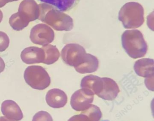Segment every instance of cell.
Listing matches in <instances>:
<instances>
[{
    "mask_svg": "<svg viewBox=\"0 0 154 121\" xmlns=\"http://www.w3.org/2000/svg\"><path fill=\"white\" fill-rule=\"evenodd\" d=\"M38 19L57 31H71L74 27L73 21L69 15L46 3L38 5Z\"/></svg>",
    "mask_w": 154,
    "mask_h": 121,
    "instance_id": "1",
    "label": "cell"
},
{
    "mask_svg": "<svg viewBox=\"0 0 154 121\" xmlns=\"http://www.w3.org/2000/svg\"><path fill=\"white\" fill-rule=\"evenodd\" d=\"M121 40L122 47L132 58L143 57L147 52V44L140 30H125L122 36Z\"/></svg>",
    "mask_w": 154,
    "mask_h": 121,
    "instance_id": "2",
    "label": "cell"
},
{
    "mask_svg": "<svg viewBox=\"0 0 154 121\" xmlns=\"http://www.w3.org/2000/svg\"><path fill=\"white\" fill-rule=\"evenodd\" d=\"M119 19L126 29H136L144 23V11L138 2H129L124 4L120 10Z\"/></svg>",
    "mask_w": 154,
    "mask_h": 121,
    "instance_id": "3",
    "label": "cell"
},
{
    "mask_svg": "<svg viewBox=\"0 0 154 121\" xmlns=\"http://www.w3.org/2000/svg\"><path fill=\"white\" fill-rule=\"evenodd\" d=\"M26 83L32 88L43 90L47 88L51 84V78L46 70L43 67L29 66L24 72Z\"/></svg>",
    "mask_w": 154,
    "mask_h": 121,
    "instance_id": "4",
    "label": "cell"
},
{
    "mask_svg": "<svg viewBox=\"0 0 154 121\" xmlns=\"http://www.w3.org/2000/svg\"><path fill=\"white\" fill-rule=\"evenodd\" d=\"M89 54L82 46L77 44L66 45L61 51V57L65 64L74 68L85 62Z\"/></svg>",
    "mask_w": 154,
    "mask_h": 121,
    "instance_id": "5",
    "label": "cell"
},
{
    "mask_svg": "<svg viewBox=\"0 0 154 121\" xmlns=\"http://www.w3.org/2000/svg\"><path fill=\"white\" fill-rule=\"evenodd\" d=\"M54 37L53 30L47 25L43 23L36 25L30 31V39L32 43L43 46L52 43Z\"/></svg>",
    "mask_w": 154,
    "mask_h": 121,
    "instance_id": "6",
    "label": "cell"
},
{
    "mask_svg": "<svg viewBox=\"0 0 154 121\" xmlns=\"http://www.w3.org/2000/svg\"><path fill=\"white\" fill-rule=\"evenodd\" d=\"M18 13L26 22L34 21L39 17V6L35 0H23L20 4Z\"/></svg>",
    "mask_w": 154,
    "mask_h": 121,
    "instance_id": "7",
    "label": "cell"
},
{
    "mask_svg": "<svg viewBox=\"0 0 154 121\" xmlns=\"http://www.w3.org/2000/svg\"><path fill=\"white\" fill-rule=\"evenodd\" d=\"M94 95L86 93L82 89L75 91L71 99V105L74 110L83 111L90 107L94 101Z\"/></svg>",
    "mask_w": 154,
    "mask_h": 121,
    "instance_id": "8",
    "label": "cell"
},
{
    "mask_svg": "<svg viewBox=\"0 0 154 121\" xmlns=\"http://www.w3.org/2000/svg\"><path fill=\"white\" fill-rule=\"evenodd\" d=\"M103 85L102 78L94 75L86 76L82 79V89L90 95H98L101 92Z\"/></svg>",
    "mask_w": 154,
    "mask_h": 121,
    "instance_id": "9",
    "label": "cell"
},
{
    "mask_svg": "<svg viewBox=\"0 0 154 121\" xmlns=\"http://www.w3.org/2000/svg\"><path fill=\"white\" fill-rule=\"evenodd\" d=\"M20 57L22 61L28 65L43 63L45 52L42 48L38 47H29L21 52Z\"/></svg>",
    "mask_w": 154,
    "mask_h": 121,
    "instance_id": "10",
    "label": "cell"
},
{
    "mask_svg": "<svg viewBox=\"0 0 154 121\" xmlns=\"http://www.w3.org/2000/svg\"><path fill=\"white\" fill-rule=\"evenodd\" d=\"M103 85L101 92L97 95L99 97L105 100L112 101L117 97L120 90L118 84L109 78H102Z\"/></svg>",
    "mask_w": 154,
    "mask_h": 121,
    "instance_id": "11",
    "label": "cell"
},
{
    "mask_svg": "<svg viewBox=\"0 0 154 121\" xmlns=\"http://www.w3.org/2000/svg\"><path fill=\"white\" fill-rule=\"evenodd\" d=\"M46 100L48 104L54 108L63 107L67 102V96L63 90L58 88L50 89L47 93Z\"/></svg>",
    "mask_w": 154,
    "mask_h": 121,
    "instance_id": "12",
    "label": "cell"
},
{
    "mask_svg": "<svg viewBox=\"0 0 154 121\" xmlns=\"http://www.w3.org/2000/svg\"><path fill=\"white\" fill-rule=\"evenodd\" d=\"M1 110L5 117L10 120L19 121L23 118L21 109L17 103L13 100L4 101L2 104Z\"/></svg>",
    "mask_w": 154,
    "mask_h": 121,
    "instance_id": "13",
    "label": "cell"
},
{
    "mask_svg": "<svg viewBox=\"0 0 154 121\" xmlns=\"http://www.w3.org/2000/svg\"><path fill=\"white\" fill-rule=\"evenodd\" d=\"M154 60L143 58L136 61L134 69L136 74L142 77L149 78L154 77Z\"/></svg>",
    "mask_w": 154,
    "mask_h": 121,
    "instance_id": "14",
    "label": "cell"
},
{
    "mask_svg": "<svg viewBox=\"0 0 154 121\" xmlns=\"http://www.w3.org/2000/svg\"><path fill=\"white\" fill-rule=\"evenodd\" d=\"M99 66V61L96 57L89 54L85 62L75 68L76 71L80 74L92 73L97 71Z\"/></svg>",
    "mask_w": 154,
    "mask_h": 121,
    "instance_id": "15",
    "label": "cell"
},
{
    "mask_svg": "<svg viewBox=\"0 0 154 121\" xmlns=\"http://www.w3.org/2000/svg\"><path fill=\"white\" fill-rule=\"evenodd\" d=\"M40 2L52 5L63 12L69 11L75 8L80 0H39Z\"/></svg>",
    "mask_w": 154,
    "mask_h": 121,
    "instance_id": "16",
    "label": "cell"
},
{
    "mask_svg": "<svg viewBox=\"0 0 154 121\" xmlns=\"http://www.w3.org/2000/svg\"><path fill=\"white\" fill-rule=\"evenodd\" d=\"M45 52V58L44 64L52 65L55 63L60 57V52L56 46L48 45L42 48Z\"/></svg>",
    "mask_w": 154,
    "mask_h": 121,
    "instance_id": "17",
    "label": "cell"
},
{
    "mask_svg": "<svg viewBox=\"0 0 154 121\" xmlns=\"http://www.w3.org/2000/svg\"><path fill=\"white\" fill-rule=\"evenodd\" d=\"M9 24L14 30L20 31L26 27L29 22H26L21 18L17 12L11 15L10 18Z\"/></svg>",
    "mask_w": 154,
    "mask_h": 121,
    "instance_id": "18",
    "label": "cell"
},
{
    "mask_svg": "<svg viewBox=\"0 0 154 121\" xmlns=\"http://www.w3.org/2000/svg\"><path fill=\"white\" fill-rule=\"evenodd\" d=\"M86 115L89 121H100L102 114L100 108L95 105H91L86 110L82 111Z\"/></svg>",
    "mask_w": 154,
    "mask_h": 121,
    "instance_id": "19",
    "label": "cell"
},
{
    "mask_svg": "<svg viewBox=\"0 0 154 121\" xmlns=\"http://www.w3.org/2000/svg\"><path fill=\"white\" fill-rule=\"evenodd\" d=\"M32 121H53V119L49 113L46 111H41L34 115Z\"/></svg>",
    "mask_w": 154,
    "mask_h": 121,
    "instance_id": "20",
    "label": "cell"
},
{
    "mask_svg": "<svg viewBox=\"0 0 154 121\" xmlns=\"http://www.w3.org/2000/svg\"><path fill=\"white\" fill-rule=\"evenodd\" d=\"M10 39L6 33L0 31V52L5 51L8 47Z\"/></svg>",
    "mask_w": 154,
    "mask_h": 121,
    "instance_id": "21",
    "label": "cell"
},
{
    "mask_svg": "<svg viewBox=\"0 0 154 121\" xmlns=\"http://www.w3.org/2000/svg\"><path fill=\"white\" fill-rule=\"evenodd\" d=\"M68 121H89L85 115L81 113L80 114L75 115L71 117Z\"/></svg>",
    "mask_w": 154,
    "mask_h": 121,
    "instance_id": "22",
    "label": "cell"
},
{
    "mask_svg": "<svg viewBox=\"0 0 154 121\" xmlns=\"http://www.w3.org/2000/svg\"><path fill=\"white\" fill-rule=\"evenodd\" d=\"M5 68V63L3 59L0 57V73L3 72Z\"/></svg>",
    "mask_w": 154,
    "mask_h": 121,
    "instance_id": "23",
    "label": "cell"
},
{
    "mask_svg": "<svg viewBox=\"0 0 154 121\" xmlns=\"http://www.w3.org/2000/svg\"><path fill=\"white\" fill-rule=\"evenodd\" d=\"M0 121H15L14 120L8 119L5 116H2L0 117Z\"/></svg>",
    "mask_w": 154,
    "mask_h": 121,
    "instance_id": "24",
    "label": "cell"
},
{
    "mask_svg": "<svg viewBox=\"0 0 154 121\" xmlns=\"http://www.w3.org/2000/svg\"><path fill=\"white\" fill-rule=\"evenodd\" d=\"M7 4L4 0H0V8H2Z\"/></svg>",
    "mask_w": 154,
    "mask_h": 121,
    "instance_id": "25",
    "label": "cell"
},
{
    "mask_svg": "<svg viewBox=\"0 0 154 121\" xmlns=\"http://www.w3.org/2000/svg\"><path fill=\"white\" fill-rule=\"evenodd\" d=\"M2 19H3V13L2 11L0 10V23L2 21Z\"/></svg>",
    "mask_w": 154,
    "mask_h": 121,
    "instance_id": "26",
    "label": "cell"
},
{
    "mask_svg": "<svg viewBox=\"0 0 154 121\" xmlns=\"http://www.w3.org/2000/svg\"><path fill=\"white\" fill-rule=\"evenodd\" d=\"M4 1L6 3H8L9 2H13L18 1V0H4Z\"/></svg>",
    "mask_w": 154,
    "mask_h": 121,
    "instance_id": "27",
    "label": "cell"
}]
</instances>
